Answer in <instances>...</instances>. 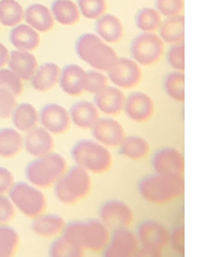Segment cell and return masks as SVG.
<instances>
[{"instance_id": "obj_1", "label": "cell", "mask_w": 211, "mask_h": 257, "mask_svg": "<svg viewBox=\"0 0 211 257\" xmlns=\"http://www.w3.org/2000/svg\"><path fill=\"white\" fill-rule=\"evenodd\" d=\"M63 237L82 250L102 252L109 244L110 229L100 220L88 219L86 222H71L65 224Z\"/></svg>"}, {"instance_id": "obj_2", "label": "cell", "mask_w": 211, "mask_h": 257, "mask_svg": "<svg viewBox=\"0 0 211 257\" xmlns=\"http://www.w3.org/2000/svg\"><path fill=\"white\" fill-rule=\"evenodd\" d=\"M137 189L147 202L164 204L182 195L185 190V181L182 176H165L156 173L143 177Z\"/></svg>"}, {"instance_id": "obj_3", "label": "cell", "mask_w": 211, "mask_h": 257, "mask_svg": "<svg viewBox=\"0 0 211 257\" xmlns=\"http://www.w3.org/2000/svg\"><path fill=\"white\" fill-rule=\"evenodd\" d=\"M75 50L82 61L99 71H107L118 60L115 50L94 33L79 36L75 43Z\"/></svg>"}, {"instance_id": "obj_4", "label": "cell", "mask_w": 211, "mask_h": 257, "mask_svg": "<svg viewBox=\"0 0 211 257\" xmlns=\"http://www.w3.org/2000/svg\"><path fill=\"white\" fill-rule=\"evenodd\" d=\"M67 170V162L58 153H48L42 157H36L25 169V174L29 182L36 187L53 186Z\"/></svg>"}, {"instance_id": "obj_5", "label": "cell", "mask_w": 211, "mask_h": 257, "mask_svg": "<svg viewBox=\"0 0 211 257\" xmlns=\"http://www.w3.org/2000/svg\"><path fill=\"white\" fill-rule=\"evenodd\" d=\"M91 190V178L81 166L67 168L60 180L54 183V194L63 204H74L83 199Z\"/></svg>"}, {"instance_id": "obj_6", "label": "cell", "mask_w": 211, "mask_h": 257, "mask_svg": "<svg viewBox=\"0 0 211 257\" xmlns=\"http://www.w3.org/2000/svg\"><path fill=\"white\" fill-rule=\"evenodd\" d=\"M71 159L78 166L95 174L109 172L113 164L109 149L94 140L78 141L71 148Z\"/></svg>"}, {"instance_id": "obj_7", "label": "cell", "mask_w": 211, "mask_h": 257, "mask_svg": "<svg viewBox=\"0 0 211 257\" xmlns=\"http://www.w3.org/2000/svg\"><path fill=\"white\" fill-rule=\"evenodd\" d=\"M8 193L12 204L28 218H36L46 210L45 195L33 185L25 182L14 183Z\"/></svg>"}, {"instance_id": "obj_8", "label": "cell", "mask_w": 211, "mask_h": 257, "mask_svg": "<svg viewBox=\"0 0 211 257\" xmlns=\"http://www.w3.org/2000/svg\"><path fill=\"white\" fill-rule=\"evenodd\" d=\"M169 231L161 223L148 219L141 222L137 227V240L143 249L139 250L137 256H158L169 244Z\"/></svg>"}, {"instance_id": "obj_9", "label": "cell", "mask_w": 211, "mask_h": 257, "mask_svg": "<svg viewBox=\"0 0 211 257\" xmlns=\"http://www.w3.org/2000/svg\"><path fill=\"white\" fill-rule=\"evenodd\" d=\"M164 53V41L152 32H143L136 36L131 44V56L139 65L156 64Z\"/></svg>"}, {"instance_id": "obj_10", "label": "cell", "mask_w": 211, "mask_h": 257, "mask_svg": "<svg viewBox=\"0 0 211 257\" xmlns=\"http://www.w3.org/2000/svg\"><path fill=\"white\" fill-rule=\"evenodd\" d=\"M140 250V244L137 236L128 227L113 229L110 235L109 244L103 249L106 257H132L137 256Z\"/></svg>"}, {"instance_id": "obj_11", "label": "cell", "mask_w": 211, "mask_h": 257, "mask_svg": "<svg viewBox=\"0 0 211 257\" xmlns=\"http://www.w3.org/2000/svg\"><path fill=\"white\" fill-rule=\"evenodd\" d=\"M99 218L111 231L122 227H130L131 223L134 222V214L130 206L119 199H110L102 203L99 208Z\"/></svg>"}, {"instance_id": "obj_12", "label": "cell", "mask_w": 211, "mask_h": 257, "mask_svg": "<svg viewBox=\"0 0 211 257\" xmlns=\"http://www.w3.org/2000/svg\"><path fill=\"white\" fill-rule=\"evenodd\" d=\"M109 79L116 87L132 88L139 85L141 69L137 62L130 58H118L115 64L107 70Z\"/></svg>"}, {"instance_id": "obj_13", "label": "cell", "mask_w": 211, "mask_h": 257, "mask_svg": "<svg viewBox=\"0 0 211 257\" xmlns=\"http://www.w3.org/2000/svg\"><path fill=\"white\" fill-rule=\"evenodd\" d=\"M152 166L157 174L182 176L185 172V159L182 153L176 148L165 147L156 152L152 160Z\"/></svg>"}, {"instance_id": "obj_14", "label": "cell", "mask_w": 211, "mask_h": 257, "mask_svg": "<svg viewBox=\"0 0 211 257\" xmlns=\"http://www.w3.org/2000/svg\"><path fill=\"white\" fill-rule=\"evenodd\" d=\"M90 130L92 138L104 147H119L126 136L122 124L111 117H98Z\"/></svg>"}, {"instance_id": "obj_15", "label": "cell", "mask_w": 211, "mask_h": 257, "mask_svg": "<svg viewBox=\"0 0 211 257\" xmlns=\"http://www.w3.org/2000/svg\"><path fill=\"white\" fill-rule=\"evenodd\" d=\"M41 125L50 134H65L70 127V115L62 106L57 103H49L42 107L40 111Z\"/></svg>"}, {"instance_id": "obj_16", "label": "cell", "mask_w": 211, "mask_h": 257, "mask_svg": "<svg viewBox=\"0 0 211 257\" xmlns=\"http://www.w3.org/2000/svg\"><path fill=\"white\" fill-rule=\"evenodd\" d=\"M123 109L130 119L137 123H144L153 116L155 103L144 92H132L124 99Z\"/></svg>"}, {"instance_id": "obj_17", "label": "cell", "mask_w": 211, "mask_h": 257, "mask_svg": "<svg viewBox=\"0 0 211 257\" xmlns=\"http://www.w3.org/2000/svg\"><path fill=\"white\" fill-rule=\"evenodd\" d=\"M24 148L29 155L33 157H42L53 152L54 148V140L49 131L44 127L35 125L29 131H27L24 139Z\"/></svg>"}, {"instance_id": "obj_18", "label": "cell", "mask_w": 211, "mask_h": 257, "mask_svg": "<svg viewBox=\"0 0 211 257\" xmlns=\"http://www.w3.org/2000/svg\"><path fill=\"white\" fill-rule=\"evenodd\" d=\"M124 99L126 96L122 90L106 85L98 92H95L94 104L106 115H118L123 111Z\"/></svg>"}, {"instance_id": "obj_19", "label": "cell", "mask_w": 211, "mask_h": 257, "mask_svg": "<svg viewBox=\"0 0 211 257\" xmlns=\"http://www.w3.org/2000/svg\"><path fill=\"white\" fill-rule=\"evenodd\" d=\"M86 71L78 65H67L60 71L58 85L65 94L70 96L81 95L84 91Z\"/></svg>"}, {"instance_id": "obj_20", "label": "cell", "mask_w": 211, "mask_h": 257, "mask_svg": "<svg viewBox=\"0 0 211 257\" xmlns=\"http://www.w3.org/2000/svg\"><path fill=\"white\" fill-rule=\"evenodd\" d=\"M7 64L10 66V70L14 71L23 81H31L32 75L37 69L36 57L25 50L16 49L11 52Z\"/></svg>"}, {"instance_id": "obj_21", "label": "cell", "mask_w": 211, "mask_h": 257, "mask_svg": "<svg viewBox=\"0 0 211 257\" xmlns=\"http://www.w3.org/2000/svg\"><path fill=\"white\" fill-rule=\"evenodd\" d=\"M95 32L103 41L109 44L119 43L123 37L124 28L119 19L113 15H104L95 19Z\"/></svg>"}, {"instance_id": "obj_22", "label": "cell", "mask_w": 211, "mask_h": 257, "mask_svg": "<svg viewBox=\"0 0 211 257\" xmlns=\"http://www.w3.org/2000/svg\"><path fill=\"white\" fill-rule=\"evenodd\" d=\"M61 69L53 62H46L42 64L36 69L31 78L32 87L37 90V91L45 92L52 90L54 86L58 83V78H60Z\"/></svg>"}, {"instance_id": "obj_23", "label": "cell", "mask_w": 211, "mask_h": 257, "mask_svg": "<svg viewBox=\"0 0 211 257\" xmlns=\"http://www.w3.org/2000/svg\"><path fill=\"white\" fill-rule=\"evenodd\" d=\"M25 22L36 32H49L54 27V19L50 10L42 4H32L25 10Z\"/></svg>"}, {"instance_id": "obj_24", "label": "cell", "mask_w": 211, "mask_h": 257, "mask_svg": "<svg viewBox=\"0 0 211 257\" xmlns=\"http://www.w3.org/2000/svg\"><path fill=\"white\" fill-rule=\"evenodd\" d=\"M69 115L74 125H77L81 130H90L95 120L99 117L98 108L95 107L94 103L87 100H79L74 103L70 107Z\"/></svg>"}, {"instance_id": "obj_25", "label": "cell", "mask_w": 211, "mask_h": 257, "mask_svg": "<svg viewBox=\"0 0 211 257\" xmlns=\"http://www.w3.org/2000/svg\"><path fill=\"white\" fill-rule=\"evenodd\" d=\"M160 39L168 44L182 43L185 39V18L183 15L169 16L160 24Z\"/></svg>"}, {"instance_id": "obj_26", "label": "cell", "mask_w": 211, "mask_h": 257, "mask_svg": "<svg viewBox=\"0 0 211 257\" xmlns=\"http://www.w3.org/2000/svg\"><path fill=\"white\" fill-rule=\"evenodd\" d=\"M63 227H65V220L60 215L54 214L39 215L33 218V222L31 224L32 231L42 237H52V236L58 235L62 232Z\"/></svg>"}, {"instance_id": "obj_27", "label": "cell", "mask_w": 211, "mask_h": 257, "mask_svg": "<svg viewBox=\"0 0 211 257\" xmlns=\"http://www.w3.org/2000/svg\"><path fill=\"white\" fill-rule=\"evenodd\" d=\"M10 40L12 45L18 50L31 52L35 50L40 44V36L29 25H16L10 33Z\"/></svg>"}, {"instance_id": "obj_28", "label": "cell", "mask_w": 211, "mask_h": 257, "mask_svg": "<svg viewBox=\"0 0 211 257\" xmlns=\"http://www.w3.org/2000/svg\"><path fill=\"white\" fill-rule=\"evenodd\" d=\"M24 148V139L18 130H0V157L14 159Z\"/></svg>"}, {"instance_id": "obj_29", "label": "cell", "mask_w": 211, "mask_h": 257, "mask_svg": "<svg viewBox=\"0 0 211 257\" xmlns=\"http://www.w3.org/2000/svg\"><path fill=\"white\" fill-rule=\"evenodd\" d=\"M120 155L130 160H143L149 153V144L140 136H124L119 144Z\"/></svg>"}, {"instance_id": "obj_30", "label": "cell", "mask_w": 211, "mask_h": 257, "mask_svg": "<svg viewBox=\"0 0 211 257\" xmlns=\"http://www.w3.org/2000/svg\"><path fill=\"white\" fill-rule=\"evenodd\" d=\"M12 121L19 132H27L33 128L39 121V113L29 103L16 104L12 112Z\"/></svg>"}, {"instance_id": "obj_31", "label": "cell", "mask_w": 211, "mask_h": 257, "mask_svg": "<svg viewBox=\"0 0 211 257\" xmlns=\"http://www.w3.org/2000/svg\"><path fill=\"white\" fill-rule=\"evenodd\" d=\"M50 12L53 19L62 25H73L79 20V10L71 0H54Z\"/></svg>"}, {"instance_id": "obj_32", "label": "cell", "mask_w": 211, "mask_h": 257, "mask_svg": "<svg viewBox=\"0 0 211 257\" xmlns=\"http://www.w3.org/2000/svg\"><path fill=\"white\" fill-rule=\"evenodd\" d=\"M24 19V11L15 0H0V24L16 27Z\"/></svg>"}, {"instance_id": "obj_33", "label": "cell", "mask_w": 211, "mask_h": 257, "mask_svg": "<svg viewBox=\"0 0 211 257\" xmlns=\"http://www.w3.org/2000/svg\"><path fill=\"white\" fill-rule=\"evenodd\" d=\"M165 92L176 102L185 100V75L182 71H173L169 73L164 79Z\"/></svg>"}, {"instance_id": "obj_34", "label": "cell", "mask_w": 211, "mask_h": 257, "mask_svg": "<svg viewBox=\"0 0 211 257\" xmlns=\"http://www.w3.org/2000/svg\"><path fill=\"white\" fill-rule=\"evenodd\" d=\"M161 16L153 8H143L135 16V24L143 32H155L160 28Z\"/></svg>"}, {"instance_id": "obj_35", "label": "cell", "mask_w": 211, "mask_h": 257, "mask_svg": "<svg viewBox=\"0 0 211 257\" xmlns=\"http://www.w3.org/2000/svg\"><path fill=\"white\" fill-rule=\"evenodd\" d=\"M19 243L20 237L16 229L8 225H0V257L14 256Z\"/></svg>"}, {"instance_id": "obj_36", "label": "cell", "mask_w": 211, "mask_h": 257, "mask_svg": "<svg viewBox=\"0 0 211 257\" xmlns=\"http://www.w3.org/2000/svg\"><path fill=\"white\" fill-rule=\"evenodd\" d=\"M84 254V250L69 243L63 236L56 239L50 244L49 256L52 257H81Z\"/></svg>"}, {"instance_id": "obj_37", "label": "cell", "mask_w": 211, "mask_h": 257, "mask_svg": "<svg viewBox=\"0 0 211 257\" xmlns=\"http://www.w3.org/2000/svg\"><path fill=\"white\" fill-rule=\"evenodd\" d=\"M0 87L6 88L18 98L21 95L24 86H23V79L15 74L14 71L0 67Z\"/></svg>"}, {"instance_id": "obj_38", "label": "cell", "mask_w": 211, "mask_h": 257, "mask_svg": "<svg viewBox=\"0 0 211 257\" xmlns=\"http://www.w3.org/2000/svg\"><path fill=\"white\" fill-rule=\"evenodd\" d=\"M106 0H78V10L84 18L95 20L106 12Z\"/></svg>"}, {"instance_id": "obj_39", "label": "cell", "mask_w": 211, "mask_h": 257, "mask_svg": "<svg viewBox=\"0 0 211 257\" xmlns=\"http://www.w3.org/2000/svg\"><path fill=\"white\" fill-rule=\"evenodd\" d=\"M107 85V78L104 74L99 73V70H90L86 71V77H84V91L95 94L98 92L100 88H103Z\"/></svg>"}, {"instance_id": "obj_40", "label": "cell", "mask_w": 211, "mask_h": 257, "mask_svg": "<svg viewBox=\"0 0 211 257\" xmlns=\"http://www.w3.org/2000/svg\"><path fill=\"white\" fill-rule=\"evenodd\" d=\"M166 61L177 71L185 70V46H183L182 43L176 44L169 49Z\"/></svg>"}, {"instance_id": "obj_41", "label": "cell", "mask_w": 211, "mask_h": 257, "mask_svg": "<svg viewBox=\"0 0 211 257\" xmlns=\"http://www.w3.org/2000/svg\"><path fill=\"white\" fill-rule=\"evenodd\" d=\"M16 104V96L6 88L0 87V119H10Z\"/></svg>"}, {"instance_id": "obj_42", "label": "cell", "mask_w": 211, "mask_h": 257, "mask_svg": "<svg viewBox=\"0 0 211 257\" xmlns=\"http://www.w3.org/2000/svg\"><path fill=\"white\" fill-rule=\"evenodd\" d=\"M156 11L166 18L179 15L183 10V0H156Z\"/></svg>"}, {"instance_id": "obj_43", "label": "cell", "mask_w": 211, "mask_h": 257, "mask_svg": "<svg viewBox=\"0 0 211 257\" xmlns=\"http://www.w3.org/2000/svg\"><path fill=\"white\" fill-rule=\"evenodd\" d=\"M169 243L177 253H185V229L182 227H177L169 233Z\"/></svg>"}, {"instance_id": "obj_44", "label": "cell", "mask_w": 211, "mask_h": 257, "mask_svg": "<svg viewBox=\"0 0 211 257\" xmlns=\"http://www.w3.org/2000/svg\"><path fill=\"white\" fill-rule=\"evenodd\" d=\"M15 216V206L7 197L0 194V224L10 223Z\"/></svg>"}, {"instance_id": "obj_45", "label": "cell", "mask_w": 211, "mask_h": 257, "mask_svg": "<svg viewBox=\"0 0 211 257\" xmlns=\"http://www.w3.org/2000/svg\"><path fill=\"white\" fill-rule=\"evenodd\" d=\"M14 174L3 166H0V194L8 193L11 187L14 186Z\"/></svg>"}, {"instance_id": "obj_46", "label": "cell", "mask_w": 211, "mask_h": 257, "mask_svg": "<svg viewBox=\"0 0 211 257\" xmlns=\"http://www.w3.org/2000/svg\"><path fill=\"white\" fill-rule=\"evenodd\" d=\"M8 57H10V52L3 44H0V67H3L4 65L7 64Z\"/></svg>"}]
</instances>
